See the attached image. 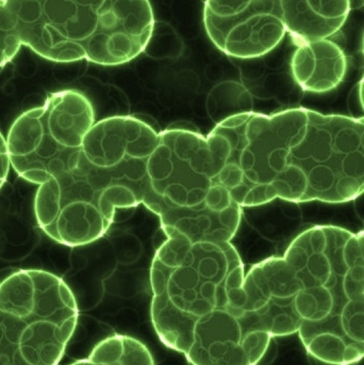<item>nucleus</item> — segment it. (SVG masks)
Masks as SVG:
<instances>
[{"mask_svg":"<svg viewBox=\"0 0 364 365\" xmlns=\"http://www.w3.org/2000/svg\"><path fill=\"white\" fill-rule=\"evenodd\" d=\"M363 233L318 225L283 257L248 272V287L271 338L299 334L310 358L353 365L364 356Z\"/></svg>","mask_w":364,"mask_h":365,"instance_id":"nucleus-1","label":"nucleus"},{"mask_svg":"<svg viewBox=\"0 0 364 365\" xmlns=\"http://www.w3.org/2000/svg\"><path fill=\"white\" fill-rule=\"evenodd\" d=\"M150 268V317L191 365H259L273 338L246 311V268L231 242L193 243L174 230Z\"/></svg>","mask_w":364,"mask_h":365,"instance_id":"nucleus-2","label":"nucleus"},{"mask_svg":"<svg viewBox=\"0 0 364 365\" xmlns=\"http://www.w3.org/2000/svg\"><path fill=\"white\" fill-rule=\"evenodd\" d=\"M213 129L229 143L244 182L268 184L281 200L341 204L363 194L362 118L299 108L243 113Z\"/></svg>","mask_w":364,"mask_h":365,"instance_id":"nucleus-3","label":"nucleus"},{"mask_svg":"<svg viewBox=\"0 0 364 365\" xmlns=\"http://www.w3.org/2000/svg\"><path fill=\"white\" fill-rule=\"evenodd\" d=\"M159 133L133 116L94 123L67 169L41 184L36 222L61 245H88L106 235L117 209L141 204L148 187L147 160Z\"/></svg>","mask_w":364,"mask_h":365,"instance_id":"nucleus-4","label":"nucleus"},{"mask_svg":"<svg viewBox=\"0 0 364 365\" xmlns=\"http://www.w3.org/2000/svg\"><path fill=\"white\" fill-rule=\"evenodd\" d=\"M22 45L46 61L119 66L145 52L149 0H5Z\"/></svg>","mask_w":364,"mask_h":365,"instance_id":"nucleus-5","label":"nucleus"},{"mask_svg":"<svg viewBox=\"0 0 364 365\" xmlns=\"http://www.w3.org/2000/svg\"><path fill=\"white\" fill-rule=\"evenodd\" d=\"M79 309L63 279L22 269L0 282V365H59Z\"/></svg>","mask_w":364,"mask_h":365,"instance_id":"nucleus-6","label":"nucleus"},{"mask_svg":"<svg viewBox=\"0 0 364 365\" xmlns=\"http://www.w3.org/2000/svg\"><path fill=\"white\" fill-rule=\"evenodd\" d=\"M94 123L93 106L82 92L49 94L43 106L22 113L10 127V165L20 178L41 185L67 169Z\"/></svg>","mask_w":364,"mask_h":365,"instance_id":"nucleus-7","label":"nucleus"},{"mask_svg":"<svg viewBox=\"0 0 364 365\" xmlns=\"http://www.w3.org/2000/svg\"><path fill=\"white\" fill-rule=\"evenodd\" d=\"M146 169L148 187L141 200L146 207L154 202L170 207L199 206L215 182L207 138L194 129L160 131Z\"/></svg>","mask_w":364,"mask_h":365,"instance_id":"nucleus-8","label":"nucleus"},{"mask_svg":"<svg viewBox=\"0 0 364 365\" xmlns=\"http://www.w3.org/2000/svg\"><path fill=\"white\" fill-rule=\"evenodd\" d=\"M203 24L213 44L228 56H264L285 36L280 0H206Z\"/></svg>","mask_w":364,"mask_h":365,"instance_id":"nucleus-9","label":"nucleus"},{"mask_svg":"<svg viewBox=\"0 0 364 365\" xmlns=\"http://www.w3.org/2000/svg\"><path fill=\"white\" fill-rule=\"evenodd\" d=\"M147 208L159 217L162 230H174L193 243L231 242L242 220L243 208L236 204L220 212L203 202L197 207H170L154 202Z\"/></svg>","mask_w":364,"mask_h":365,"instance_id":"nucleus-10","label":"nucleus"},{"mask_svg":"<svg viewBox=\"0 0 364 365\" xmlns=\"http://www.w3.org/2000/svg\"><path fill=\"white\" fill-rule=\"evenodd\" d=\"M291 73L298 86L310 93H326L336 89L348 71L343 49L329 38L298 45L292 55Z\"/></svg>","mask_w":364,"mask_h":365,"instance_id":"nucleus-11","label":"nucleus"},{"mask_svg":"<svg viewBox=\"0 0 364 365\" xmlns=\"http://www.w3.org/2000/svg\"><path fill=\"white\" fill-rule=\"evenodd\" d=\"M285 32L295 44L329 38L343 28L351 0H280Z\"/></svg>","mask_w":364,"mask_h":365,"instance_id":"nucleus-12","label":"nucleus"},{"mask_svg":"<svg viewBox=\"0 0 364 365\" xmlns=\"http://www.w3.org/2000/svg\"><path fill=\"white\" fill-rule=\"evenodd\" d=\"M69 365H156L147 346L127 335H115L101 340L86 358Z\"/></svg>","mask_w":364,"mask_h":365,"instance_id":"nucleus-13","label":"nucleus"},{"mask_svg":"<svg viewBox=\"0 0 364 365\" xmlns=\"http://www.w3.org/2000/svg\"><path fill=\"white\" fill-rule=\"evenodd\" d=\"M207 110L211 120L219 124L234 115L253 112L252 98L238 83L226 82L208 96Z\"/></svg>","mask_w":364,"mask_h":365,"instance_id":"nucleus-14","label":"nucleus"},{"mask_svg":"<svg viewBox=\"0 0 364 365\" xmlns=\"http://www.w3.org/2000/svg\"><path fill=\"white\" fill-rule=\"evenodd\" d=\"M21 46V38L14 16L6 6L5 0H0V68L14 61Z\"/></svg>","mask_w":364,"mask_h":365,"instance_id":"nucleus-15","label":"nucleus"},{"mask_svg":"<svg viewBox=\"0 0 364 365\" xmlns=\"http://www.w3.org/2000/svg\"><path fill=\"white\" fill-rule=\"evenodd\" d=\"M203 204L208 209H211L215 212H220V211L230 208L236 202L232 200L230 190L228 188L220 185L218 182H213L206 194Z\"/></svg>","mask_w":364,"mask_h":365,"instance_id":"nucleus-16","label":"nucleus"},{"mask_svg":"<svg viewBox=\"0 0 364 365\" xmlns=\"http://www.w3.org/2000/svg\"><path fill=\"white\" fill-rule=\"evenodd\" d=\"M275 199H277L275 190L268 184L248 185V194L243 199L241 207L242 208H251V207L262 206V205L273 202Z\"/></svg>","mask_w":364,"mask_h":365,"instance_id":"nucleus-17","label":"nucleus"},{"mask_svg":"<svg viewBox=\"0 0 364 365\" xmlns=\"http://www.w3.org/2000/svg\"><path fill=\"white\" fill-rule=\"evenodd\" d=\"M215 182L230 190L244 182V175L238 164L229 162L220 170L216 176Z\"/></svg>","mask_w":364,"mask_h":365,"instance_id":"nucleus-18","label":"nucleus"},{"mask_svg":"<svg viewBox=\"0 0 364 365\" xmlns=\"http://www.w3.org/2000/svg\"><path fill=\"white\" fill-rule=\"evenodd\" d=\"M10 169L9 155H8L7 141L0 133V190L7 180Z\"/></svg>","mask_w":364,"mask_h":365,"instance_id":"nucleus-19","label":"nucleus"}]
</instances>
